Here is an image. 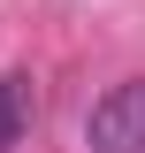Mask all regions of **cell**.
Returning a JSON list of instances; mask_svg holds the SVG:
<instances>
[{"mask_svg":"<svg viewBox=\"0 0 145 153\" xmlns=\"http://www.w3.org/2000/svg\"><path fill=\"white\" fill-rule=\"evenodd\" d=\"M84 146L92 153H145V76L115 84V92L84 115Z\"/></svg>","mask_w":145,"mask_h":153,"instance_id":"cell-1","label":"cell"},{"mask_svg":"<svg viewBox=\"0 0 145 153\" xmlns=\"http://www.w3.org/2000/svg\"><path fill=\"white\" fill-rule=\"evenodd\" d=\"M23 123H31V100H23V84L8 69H0V146H16L23 138Z\"/></svg>","mask_w":145,"mask_h":153,"instance_id":"cell-2","label":"cell"}]
</instances>
